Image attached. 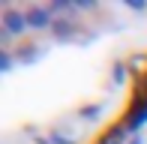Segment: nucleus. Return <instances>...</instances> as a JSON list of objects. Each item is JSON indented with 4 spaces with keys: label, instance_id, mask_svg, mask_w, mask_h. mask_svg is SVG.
Here are the masks:
<instances>
[{
    "label": "nucleus",
    "instance_id": "1a4fd4ad",
    "mask_svg": "<svg viewBox=\"0 0 147 144\" xmlns=\"http://www.w3.org/2000/svg\"><path fill=\"white\" fill-rule=\"evenodd\" d=\"M72 3H75V12H90V9H96L93 0H72Z\"/></svg>",
    "mask_w": 147,
    "mask_h": 144
},
{
    "label": "nucleus",
    "instance_id": "39448f33",
    "mask_svg": "<svg viewBox=\"0 0 147 144\" xmlns=\"http://www.w3.org/2000/svg\"><path fill=\"white\" fill-rule=\"evenodd\" d=\"M36 144H75V138L69 135H60V132H51V135H33Z\"/></svg>",
    "mask_w": 147,
    "mask_h": 144
},
{
    "label": "nucleus",
    "instance_id": "9b49d317",
    "mask_svg": "<svg viewBox=\"0 0 147 144\" xmlns=\"http://www.w3.org/2000/svg\"><path fill=\"white\" fill-rule=\"evenodd\" d=\"M126 144H144V135H132V138L126 141Z\"/></svg>",
    "mask_w": 147,
    "mask_h": 144
},
{
    "label": "nucleus",
    "instance_id": "9d476101",
    "mask_svg": "<svg viewBox=\"0 0 147 144\" xmlns=\"http://www.w3.org/2000/svg\"><path fill=\"white\" fill-rule=\"evenodd\" d=\"M123 3L129 6L132 12H147V3H144V0H123Z\"/></svg>",
    "mask_w": 147,
    "mask_h": 144
},
{
    "label": "nucleus",
    "instance_id": "7ed1b4c3",
    "mask_svg": "<svg viewBox=\"0 0 147 144\" xmlns=\"http://www.w3.org/2000/svg\"><path fill=\"white\" fill-rule=\"evenodd\" d=\"M24 18H27V30H51L54 24V15L48 6H30L24 9Z\"/></svg>",
    "mask_w": 147,
    "mask_h": 144
},
{
    "label": "nucleus",
    "instance_id": "f257e3e1",
    "mask_svg": "<svg viewBox=\"0 0 147 144\" xmlns=\"http://www.w3.org/2000/svg\"><path fill=\"white\" fill-rule=\"evenodd\" d=\"M0 24H3V30H0V42L3 45H9L15 36H21L24 30H27V18H24L21 9H3Z\"/></svg>",
    "mask_w": 147,
    "mask_h": 144
},
{
    "label": "nucleus",
    "instance_id": "20e7f679",
    "mask_svg": "<svg viewBox=\"0 0 147 144\" xmlns=\"http://www.w3.org/2000/svg\"><path fill=\"white\" fill-rule=\"evenodd\" d=\"M39 57H42V48H39V45H33V42L21 45V48L15 51V60H18V63H24V66H30V63H36Z\"/></svg>",
    "mask_w": 147,
    "mask_h": 144
},
{
    "label": "nucleus",
    "instance_id": "0eeeda50",
    "mask_svg": "<svg viewBox=\"0 0 147 144\" xmlns=\"http://www.w3.org/2000/svg\"><path fill=\"white\" fill-rule=\"evenodd\" d=\"M99 114H102V105H96V102H93V105H84L81 111H78V117H81V120H96Z\"/></svg>",
    "mask_w": 147,
    "mask_h": 144
},
{
    "label": "nucleus",
    "instance_id": "423d86ee",
    "mask_svg": "<svg viewBox=\"0 0 147 144\" xmlns=\"http://www.w3.org/2000/svg\"><path fill=\"white\" fill-rule=\"evenodd\" d=\"M12 69H15V51L12 48H0V72L9 75Z\"/></svg>",
    "mask_w": 147,
    "mask_h": 144
},
{
    "label": "nucleus",
    "instance_id": "6e6552de",
    "mask_svg": "<svg viewBox=\"0 0 147 144\" xmlns=\"http://www.w3.org/2000/svg\"><path fill=\"white\" fill-rule=\"evenodd\" d=\"M111 72H114L111 81H114V84H123L126 75H129V63H114V69H111Z\"/></svg>",
    "mask_w": 147,
    "mask_h": 144
},
{
    "label": "nucleus",
    "instance_id": "f03ea898",
    "mask_svg": "<svg viewBox=\"0 0 147 144\" xmlns=\"http://www.w3.org/2000/svg\"><path fill=\"white\" fill-rule=\"evenodd\" d=\"M51 36L57 39V42H72V39H78L81 42V24H75L72 18H54V24H51V30H48Z\"/></svg>",
    "mask_w": 147,
    "mask_h": 144
}]
</instances>
